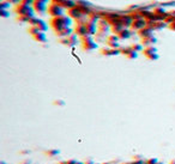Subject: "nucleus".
<instances>
[{
  "label": "nucleus",
  "mask_w": 175,
  "mask_h": 164,
  "mask_svg": "<svg viewBox=\"0 0 175 164\" xmlns=\"http://www.w3.org/2000/svg\"><path fill=\"white\" fill-rule=\"evenodd\" d=\"M64 11H65V9H64L60 4H54V2H49V4H48L47 12H48L49 16H52V17L64 16Z\"/></svg>",
  "instance_id": "1"
},
{
  "label": "nucleus",
  "mask_w": 175,
  "mask_h": 164,
  "mask_svg": "<svg viewBox=\"0 0 175 164\" xmlns=\"http://www.w3.org/2000/svg\"><path fill=\"white\" fill-rule=\"evenodd\" d=\"M16 13H18L19 16H32V12H35L32 6H28L25 4H19L15 7Z\"/></svg>",
  "instance_id": "2"
},
{
  "label": "nucleus",
  "mask_w": 175,
  "mask_h": 164,
  "mask_svg": "<svg viewBox=\"0 0 175 164\" xmlns=\"http://www.w3.org/2000/svg\"><path fill=\"white\" fill-rule=\"evenodd\" d=\"M50 27L53 28L54 31H58V30H61L66 27L65 25V22H64V17L60 16V17H52L50 19Z\"/></svg>",
  "instance_id": "3"
},
{
  "label": "nucleus",
  "mask_w": 175,
  "mask_h": 164,
  "mask_svg": "<svg viewBox=\"0 0 175 164\" xmlns=\"http://www.w3.org/2000/svg\"><path fill=\"white\" fill-rule=\"evenodd\" d=\"M82 40V44H83V48L87 49V50H91V49H95L97 47V43L92 40V37L90 35H87V36H83L80 37Z\"/></svg>",
  "instance_id": "4"
},
{
  "label": "nucleus",
  "mask_w": 175,
  "mask_h": 164,
  "mask_svg": "<svg viewBox=\"0 0 175 164\" xmlns=\"http://www.w3.org/2000/svg\"><path fill=\"white\" fill-rule=\"evenodd\" d=\"M147 25V20L144 19V18H139V19H134L132 22L131 25V30H136V31H139L140 29L145 28Z\"/></svg>",
  "instance_id": "5"
},
{
  "label": "nucleus",
  "mask_w": 175,
  "mask_h": 164,
  "mask_svg": "<svg viewBox=\"0 0 175 164\" xmlns=\"http://www.w3.org/2000/svg\"><path fill=\"white\" fill-rule=\"evenodd\" d=\"M144 54H145L146 58H149V59H151V60H154V59H157L158 58V55H157V49L154 47V46H149V47H145L144 48Z\"/></svg>",
  "instance_id": "6"
},
{
  "label": "nucleus",
  "mask_w": 175,
  "mask_h": 164,
  "mask_svg": "<svg viewBox=\"0 0 175 164\" xmlns=\"http://www.w3.org/2000/svg\"><path fill=\"white\" fill-rule=\"evenodd\" d=\"M32 7H34L35 12H41V13H43V12L47 11L48 5H47V2H43V1H41V0H35Z\"/></svg>",
  "instance_id": "7"
},
{
  "label": "nucleus",
  "mask_w": 175,
  "mask_h": 164,
  "mask_svg": "<svg viewBox=\"0 0 175 164\" xmlns=\"http://www.w3.org/2000/svg\"><path fill=\"white\" fill-rule=\"evenodd\" d=\"M67 14H69V17H71L72 19H76V20H79V19H82L83 17H85V16H83V13L80 12V10H79L77 6H74L73 9L69 10V11H67Z\"/></svg>",
  "instance_id": "8"
},
{
  "label": "nucleus",
  "mask_w": 175,
  "mask_h": 164,
  "mask_svg": "<svg viewBox=\"0 0 175 164\" xmlns=\"http://www.w3.org/2000/svg\"><path fill=\"white\" fill-rule=\"evenodd\" d=\"M119 19L121 20V23H122V25H124V28H127V29H131V25H132V22H133V19H132V17H131V16H130V13L120 14Z\"/></svg>",
  "instance_id": "9"
},
{
  "label": "nucleus",
  "mask_w": 175,
  "mask_h": 164,
  "mask_svg": "<svg viewBox=\"0 0 175 164\" xmlns=\"http://www.w3.org/2000/svg\"><path fill=\"white\" fill-rule=\"evenodd\" d=\"M119 41H120V39L117 35H110L107 37L106 42H107L108 47H110V48H119Z\"/></svg>",
  "instance_id": "10"
},
{
  "label": "nucleus",
  "mask_w": 175,
  "mask_h": 164,
  "mask_svg": "<svg viewBox=\"0 0 175 164\" xmlns=\"http://www.w3.org/2000/svg\"><path fill=\"white\" fill-rule=\"evenodd\" d=\"M60 42H61L62 44H66V46H69V47H72V46H74V44L77 43V36H76V35H70V36H67V37L61 39Z\"/></svg>",
  "instance_id": "11"
},
{
  "label": "nucleus",
  "mask_w": 175,
  "mask_h": 164,
  "mask_svg": "<svg viewBox=\"0 0 175 164\" xmlns=\"http://www.w3.org/2000/svg\"><path fill=\"white\" fill-rule=\"evenodd\" d=\"M55 35L60 37V39H64V37H67V36H70V35H72V29L70 27H65L64 29H61V30H58V31H55Z\"/></svg>",
  "instance_id": "12"
},
{
  "label": "nucleus",
  "mask_w": 175,
  "mask_h": 164,
  "mask_svg": "<svg viewBox=\"0 0 175 164\" xmlns=\"http://www.w3.org/2000/svg\"><path fill=\"white\" fill-rule=\"evenodd\" d=\"M152 29L150 27H145V28H143V29H140L139 31H138V35L142 37V40L143 39H147V37H151L152 36Z\"/></svg>",
  "instance_id": "13"
},
{
  "label": "nucleus",
  "mask_w": 175,
  "mask_h": 164,
  "mask_svg": "<svg viewBox=\"0 0 175 164\" xmlns=\"http://www.w3.org/2000/svg\"><path fill=\"white\" fill-rule=\"evenodd\" d=\"M101 53L103 55H117V54H121V52H120V48H110V47H108V48H102L101 49Z\"/></svg>",
  "instance_id": "14"
},
{
  "label": "nucleus",
  "mask_w": 175,
  "mask_h": 164,
  "mask_svg": "<svg viewBox=\"0 0 175 164\" xmlns=\"http://www.w3.org/2000/svg\"><path fill=\"white\" fill-rule=\"evenodd\" d=\"M131 35H132L131 29H127V28H124V29L117 34V36H119L120 40H127V39L131 37Z\"/></svg>",
  "instance_id": "15"
},
{
  "label": "nucleus",
  "mask_w": 175,
  "mask_h": 164,
  "mask_svg": "<svg viewBox=\"0 0 175 164\" xmlns=\"http://www.w3.org/2000/svg\"><path fill=\"white\" fill-rule=\"evenodd\" d=\"M60 5H61L65 10H71V9H73V7L76 6V2L72 1V0H64Z\"/></svg>",
  "instance_id": "16"
},
{
  "label": "nucleus",
  "mask_w": 175,
  "mask_h": 164,
  "mask_svg": "<svg viewBox=\"0 0 175 164\" xmlns=\"http://www.w3.org/2000/svg\"><path fill=\"white\" fill-rule=\"evenodd\" d=\"M35 27L39 28V30H40V31H43V32L47 30V24H46V22H43L42 19H39V18H37V20H36Z\"/></svg>",
  "instance_id": "17"
},
{
  "label": "nucleus",
  "mask_w": 175,
  "mask_h": 164,
  "mask_svg": "<svg viewBox=\"0 0 175 164\" xmlns=\"http://www.w3.org/2000/svg\"><path fill=\"white\" fill-rule=\"evenodd\" d=\"M155 42H156V39L154 36H151V37H147V39H143L142 40V44L145 46V47H149V46H152Z\"/></svg>",
  "instance_id": "18"
},
{
  "label": "nucleus",
  "mask_w": 175,
  "mask_h": 164,
  "mask_svg": "<svg viewBox=\"0 0 175 164\" xmlns=\"http://www.w3.org/2000/svg\"><path fill=\"white\" fill-rule=\"evenodd\" d=\"M32 37H34L37 42H46V35H44L43 31L37 32V34H36V35H34Z\"/></svg>",
  "instance_id": "19"
},
{
  "label": "nucleus",
  "mask_w": 175,
  "mask_h": 164,
  "mask_svg": "<svg viewBox=\"0 0 175 164\" xmlns=\"http://www.w3.org/2000/svg\"><path fill=\"white\" fill-rule=\"evenodd\" d=\"M131 48L134 50V52H140V50H144L143 49V44L142 43H134V44H132Z\"/></svg>",
  "instance_id": "20"
},
{
  "label": "nucleus",
  "mask_w": 175,
  "mask_h": 164,
  "mask_svg": "<svg viewBox=\"0 0 175 164\" xmlns=\"http://www.w3.org/2000/svg\"><path fill=\"white\" fill-rule=\"evenodd\" d=\"M37 32H40V30H39V28H36V27H30L29 28V34L30 35H36Z\"/></svg>",
  "instance_id": "21"
},
{
  "label": "nucleus",
  "mask_w": 175,
  "mask_h": 164,
  "mask_svg": "<svg viewBox=\"0 0 175 164\" xmlns=\"http://www.w3.org/2000/svg\"><path fill=\"white\" fill-rule=\"evenodd\" d=\"M11 4L9 1H2L1 2V10H6V9H10Z\"/></svg>",
  "instance_id": "22"
},
{
  "label": "nucleus",
  "mask_w": 175,
  "mask_h": 164,
  "mask_svg": "<svg viewBox=\"0 0 175 164\" xmlns=\"http://www.w3.org/2000/svg\"><path fill=\"white\" fill-rule=\"evenodd\" d=\"M6 1H9L11 5H16V6H17V5H19L23 0H6Z\"/></svg>",
  "instance_id": "23"
},
{
  "label": "nucleus",
  "mask_w": 175,
  "mask_h": 164,
  "mask_svg": "<svg viewBox=\"0 0 175 164\" xmlns=\"http://www.w3.org/2000/svg\"><path fill=\"white\" fill-rule=\"evenodd\" d=\"M34 2H35V0H23V1H22V4H25V5H28V6H32Z\"/></svg>",
  "instance_id": "24"
},
{
  "label": "nucleus",
  "mask_w": 175,
  "mask_h": 164,
  "mask_svg": "<svg viewBox=\"0 0 175 164\" xmlns=\"http://www.w3.org/2000/svg\"><path fill=\"white\" fill-rule=\"evenodd\" d=\"M146 163L147 164H157L158 163V161H157L156 158H150V159L146 161Z\"/></svg>",
  "instance_id": "25"
},
{
  "label": "nucleus",
  "mask_w": 175,
  "mask_h": 164,
  "mask_svg": "<svg viewBox=\"0 0 175 164\" xmlns=\"http://www.w3.org/2000/svg\"><path fill=\"white\" fill-rule=\"evenodd\" d=\"M47 155H48V156H57V155H59V151H57V150L49 151V152H47Z\"/></svg>",
  "instance_id": "26"
},
{
  "label": "nucleus",
  "mask_w": 175,
  "mask_h": 164,
  "mask_svg": "<svg viewBox=\"0 0 175 164\" xmlns=\"http://www.w3.org/2000/svg\"><path fill=\"white\" fill-rule=\"evenodd\" d=\"M1 16L2 17H9L10 16V12L7 10H1Z\"/></svg>",
  "instance_id": "27"
},
{
  "label": "nucleus",
  "mask_w": 175,
  "mask_h": 164,
  "mask_svg": "<svg viewBox=\"0 0 175 164\" xmlns=\"http://www.w3.org/2000/svg\"><path fill=\"white\" fill-rule=\"evenodd\" d=\"M78 162L76 161V159H70V161H67V162H64L62 164H77Z\"/></svg>",
  "instance_id": "28"
},
{
  "label": "nucleus",
  "mask_w": 175,
  "mask_h": 164,
  "mask_svg": "<svg viewBox=\"0 0 175 164\" xmlns=\"http://www.w3.org/2000/svg\"><path fill=\"white\" fill-rule=\"evenodd\" d=\"M168 27L170 28L173 31H175V22H173V23H170V24H168Z\"/></svg>",
  "instance_id": "29"
},
{
  "label": "nucleus",
  "mask_w": 175,
  "mask_h": 164,
  "mask_svg": "<svg viewBox=\"0 0 175 164\" xmlns=\"http://www.w3.org/2000/svg\"><path fill=\"white\" fill-rule=\"evenodd\" d=\"M64 0H50V2H54V4H61Z\"/></svg>",
  "instance_id": "30"
},
{
  "label": "nucleus",
  "mask_w": 175,
  "mask_h": 164,
  "mask_svg": "<svg viewBox=\"0 0 175 164\" xmlns=\"http://www.w3.org/2000/svg\"><path fill=\"white\" fill-rule=\"evenodd\" d=\"M41 1H43V2H47V4H49V2H50V0H41Z\"/></svg>",
  "instance_id": "31"
},
{
  "label": "nucleus",
  "mask_w": 175,
  "mask_h": 164,
  "mask_svg": "<svg viewBox=\"0 0 175 164\" xmlns=\"http://www.w3.org/2000/svg\"><path fill=\"white\" fill-rule=\"evenodd\" d=\"M85 164H94V163H92L91 161H89V162H87V163H85Z\"/></svg>",
  "instance_id": "32"
},
{
  "label": "nucleus",
  "mask_w": 175,
  "mask_h": 164,
  "mask_svg": "<svg viewBox=\"0 0 175 164\" xmlns=\"http://www.w3.org/2000/svg\"><path fill=\"white\" fill-rule=\"evenodd\" d=\"M77 164H84V163H80V162H78V163H77Z\"/></svg>",
  "instance_id": "33"
},
{
  "label": "nucleus",
  "mask_w": 175,
  "mask_h": 164,
  "mask_svg": "<svg viewBox=\"0 0 175 164\" xmlns=\"http://www.w3.org/2000/svg\"><path fill=\"white\" fill-rule=\"evenodd\" d=\"M157 164H162V163H160V162H158V163H157Z\"/></svg>",
  "instance_id": "34"
},
{
  "label": "nucleus",
  "mask_w": 175,
  "mask_h": 164,
  "mask_svg": "<svg viewBox=\"0 0 175 164\" xmlns=\"http://www.w3.org/2000/svg\"><path fill=\"white\" fill-rule=\"evenodd\" d=\"M104 164H109V163H104Z\"/></svg>",
  "instance_id": "35"
},
{
  "label": "nucleus",
  "mask_w": 175,
  "mask_h": 164,
  "mask_svg": "<svg viewBox=\"0 0 175 164\" xmlns=\"http://www.w3.org/2000/svg\"><path fill=\"white\" fill-rule=\"evenodd\" d=\"M146 164H147V163H146Z\"/></svg>",
  "instance_id": "36"
}]
</instances>
